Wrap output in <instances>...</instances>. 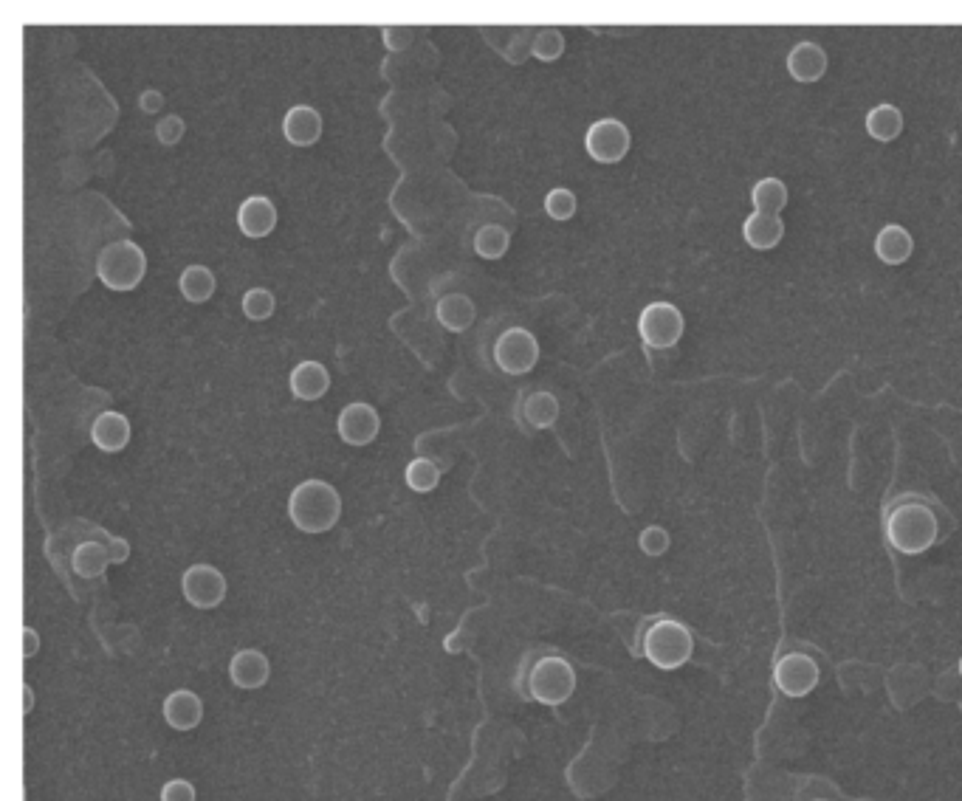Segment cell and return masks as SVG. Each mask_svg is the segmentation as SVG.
I'll return each mask as SVG.
<instances>
[{"label": "cell", "instance_id": "6da1fadb", "mask_svg": "<svg viewBox=\"0 0 962 801\" xmlns=\"http://www.w3.org/2000/svg\"><path fill=\"white\" fill-rule=\"evenodd\" d=\"M884 534L886 542L898 553L920 556L940 539L937 508L917 494H903L886 508Z\"/></svg>", "mask_w": 962, "mask_h": 801}, {"label": "cell", "instance_id": "7a4b0ae2", "mask_svg": "<svg viewBox=\"0 0 962 801\" xmlns=\"http://www.w3.org/2000/svg\"><path fill=\"white\" fill-rule=\"evenodd\" d=\"M342 517V497L325 480H305L288 497V519L302 534H328Z\"/></svg>", "mask_w": 962, "mask_h": 801}, {"label": "cell", "instance_id": "3957f363", "mask_svg": "<svg viewBox=\"0 0 962 801\" xmlns=\"http://www.w3.org/2000/svg\"><path fill=\"white\" fill-rule=\"evenodd\" d=\"M692 652V632L675 618H658L644 629V658L663 672H675L680 666H686Z\"/></svg>", "mask_w": 962, "mask_h": 801}, {"label": "cell", "instance_id": "277c9868", "mask_svg": "<svg viewBox=\"0 0 962 801\" xmlns=\"http://www.w3.org/2000/svg\"><path fill=\"white\" fill-rule=\"evenodd\" d=\"M147 254L133 240H113L96 257V277L111 291H133L144 280Z\"/></svg>", "mask_w": 962, "mask_h": 801}, {"label": "cell", "instance_id": "5b68a950", "mask_svg": "<svg viewBox=\"0 0 962 801\" xmlns=\"http://www.w3.org/2000/svg\"><path fill=\"white\" fill-rule=\"evenodd\" d=\"M528 689H531V697L542 706H562L576 692V672L565 658L548 655V658L537 660V666L531 669Z\"/></svg>", "mask_w": 962, "mask_h": 801}, {"label": "cell", "instance_id": "8992f818", "mask_svg": "<svg viewBox=\"0 0 962 801\" xmlns=\"http://www.w3.org/2000/svg\"><path fill=\"white\" fill-rule=\"evenodd\" d=\"M683 328H686L683 314L672 302H652L638 316V333H641L644 345L655 347V350H669V347L678 345Z\"/></svg>", "mask_w": 962, "mask_h": 801}, {"label": "cell", "instance_id": "52a82bcc", "mask_svg": "<svg viewBox=\"0 0 962 801\" xmlns=\"http://www.w3.org/2000/svg\"><path fill=\"white\" fill-rule=\"evenodd\" d=\"M494 362L508 376H522L531 373L534 364L539 362V342L531 330L508 328L497 336L494 345Z\"/></svg>", "mask_w": 962, "mask_h": 801}, {"label": "cell", "instance_id": "ba28073f", "mask_svg": "<svg viewBox=\"0 0 962 801\" xmlns=\"http://www.w3.org/2000/svg\"><path fill=\"white\" fill-rule=\"evenodd\" d=\"M819 677V663L805 652H790L773 666V683L785 697H807L819 686Z\"/></svg>", "mask_w": 962, "mask_h": 801}, {"label": "cell", "instance_id": "9c48e42d", "mask_svg": "<svg viewBox=\"0 0 962 801\" xmlns=\"http://www.w3.org/2000/svg\"><path fill=\"white\" fill-rule=\"evenodd\" d=\"M630 130L624 122L618 119H599L593 125L587 127V136H584V147L593 161L599 164H616L621 158L630 153Z\"/></svg>", "mask_w": 962, "mask_h": 801}, {"label": "cell", "instance_id": "30bf717a", "mask_svg": "<svg viewBox=\"0 0 962 801\" xmlns=\"http://www.w3.org/2000/svg\"><path fill=\"white\" fill-rule=\"evenodd\" d=\"M226 576L212 565H192L181 576V593L198 610H215L226 598Z\"/></svg>", "mask_w": 962, "mask_h": 801}, {"label": "cell", "instance_id": "8fae6325", "mask_svg": "<svg viewBox=\"0 0 962 801\" xmlns=\"http://www.w3.org/2000/svg\"><path fill=\"white\" fill-rule=\"evenodd\" d=\"M381 429V418L376 409L370 404H362V401H353L347 404L339 418H336V432L339 438L345 440L347 446H367L373 440L379 438Z\"/></svg>", "mask_w": 962, "mask_h": 801}, {"label": "cell", "instance_id": "7c38bea8", "mask_svg": "<svg viewBox=\"0 0 962 801\" xmlns=\"http://www.w3.org/2000/svg\"><path fill=\"white\" fill-rule=\"evenodd\" d=\"M229 677L237 689L243 692H254L263 689L271 677V663L260 649H240L232 663H229Z\"/></svg>", "mask_w": 962, "mask_h": 801}, {"label": "cell", "instance_id": "4fadbf2b", "mask_svg": "<svg viewBox=\"0 0 962 801\" xmlns=\"http://www.w3.org/2000/svg\"><path fill=\"white\" fill-rule=\"evenodd\" d=\"M237 226H240L243 235L252 237V240L269 237L274 232V226H277V209H274V204L266 195H252L237 209Z\"/></svg>", "mask_w": 962, "mask_h": 801}, {"label": "cell", "instance_id": "5bb4252c", "mask_svg": "<svg viewBox=\"0 0 962 801\" xmlns=\"http://www.w3.org/2000/svg\"><path fill=\"white\" fill-rule=\"evenodd\" d=\"M164 720L170 728L187 734L192 728H198L204 720V700L190 689H178V692L167 694L164 700Z\"/></svg>", "mask_w": 962, "mask_h": 801}, {"label": "cell", "instance_id": "9a60e30c", "mask_svg": "<svg viewBox=\"0 0 962 801\" xmlns=\"http://www.w3.org/2000/svg\"><path fill=\"white\" fill-rule=\"evenodd\" d=\"M283 133L294 147H314L322 136V116L311 105H294L285 113Z\"/></svg>", "mask_w": 962, "mask_h": 801}, {"label": "cell", "instance_id": "2e32d148", "mask_svg": "<svg viewBox=\"0 0 962 801\" xmlns=\"http://www.w3.org/2000/svg\"><path fill=\"white\" fill-rule=\"evenodd\" d=\"M91 440H94L96 449L102 452H122L130 440V421H127L122 412H102L96 415L94 424H91Z\"/></svg>", "mask_w": 962, "mask_h": 801}, {"label": "cell", "instance_id": "e0dca14e", "mask_svg": "<svg viewBox=\"0 0 962 801\" xmlns=\"http://www.w3.org/2000/svg\"><path fill=\"white\" fill-rule=\"evenodd\" d=\"M288 384H291V393L300 401H319L331 387V373L325 370V364L300 362L291 370Z\"/></svg>", "mask_w": 962, "mask_h": 801}, {"label": "cell", "instance_id": "ac0fdd59", "mask_svg": "<svg viewBox=\"0 0 962 801\" xmlns=\"http://www.w3.org/2000/svg\"><path fill=\"white\" fill-rule=\"evenodd\" d=\"M788 71L796 82H816L827 71V54L819 43H799L788 54Z\"/></svg>", "mask_w": 962, "mask_h": 801}, {"label": "cell", "instance_id": "d6986e66", "mask_svg": "<svg viewBox=\"0 0 962 801\" xmlns=\"http://www.w3.org/2000/svg\"><path fill=\"white\" fill-rule=\"evenodd\" d=\"M915 252V237L909 235L903 226L892 223V226H884L878 237H875V254L884 260L886 266H900L906 263L909 257Z\"/></svg>", "mask_w": 962, "mask_h": 801}, {"label": "cell", "instance_id": "ffe728a7", "mask_svg": "<svg viewBox=\"0 0 962 801\" xmlns=\"http://www.w3.org/2000/svg\"><path fill=\"white\" fill-rule=\"evenodd\" d=\"M785 235V226L782 220L776 215H748V220L742 223V237L751 249H759V252H768L773 246H779V240Z\"/></svg>", "mask_w": 962, "mask_h": 801}, {"label": "cell", "instance_id": "44dd1931", "mask_svg": "<svg viewBox=\"0 0 962 801\" xmlns=\"http://www.w3.org/2000/svg\"><path fill=\"white\" fill-rule=\"evenodd\" d=\"M438 322L443 328L452 330V333H463L474 325V302L466 294H446V297L438 299Z\"/></svg>", "mask_w": 962, "mask_h": 801}, {"label": "cell", "instance_id": "7402d4cb", "mask_svg": "<svg viewBox=\"0 0 962 801\" xmlns=\"http://www.w3.org/2000/svg\"><path fill=\"white\" fill-rule=\"evenodd\" d=\"M900 130H903V116H900V110L895 105L884 102V105H875L867 113V133L872 139L892 142V139H898Z\"/></svg>", "mask_w": 962, "mask_h": 801}, {"label": "cell", "instance_id": "603a6c76", "mask_svg": "<svg viewBox=\"0 0 962 801\" xmlns=\"http://www.w3.org/2000/svg\"><path fill=\"white\" fill-rule=\"evenodd\" d=\"M751 201H754V212L779 218V212L788 204V187L779 178H762L757 187L751 189Z\"/></svg>", "mask_w": 962, "mask_h": 801}, {"label": "cell", "instance_id": "cb8c5ba5", "mask_svg": "<svg viewBox=\"0 0 962 801\" xmlns=\"http://www.w3.org/2000/svg\"><path fill=\"white\" fill-rule=\"evenodd\" d=\"M178 288H181V294H184L187 302L201 305V302H206L215 294V274L206 266H187L181 271Z\"/></svg>", "mask_w": 962, "mask_h": 801}, {"label": "cell", "instance_id": "d4e9b609", "mask_svg": "<svg viewBox=\"0 0 962 801\" xmlns=\"http://www.w3.org/2000/svg\"><path fill=\"white\" fill-rule=\"evenodd\" d=\"M559 415V404L551 393H531L522 401V418L531 429H548Z\"/></svg>", "mask_w": 962, "mask_h": 801}, {"label": "cell", "instance_id": "484cf974", "mask_svg": "<svg viewBox=\"0 0 962 801\" xmlns=\"http://www.w3.org/2000/svg\"><path fill=\"white\" fill-rule=\"evenodd\" d=\"M508 243H511V237L497 223H486L474 232V252L483 260H500L508 252Z\"/></svg>", "mask_w": 962, "mask_h": 801}, {"label": "cell", "instance_id": "4316f807", "mask_svg": "<svg viewBox=\"0 0 962 801\" xmlns=\"http://www.w3.org/2000/svg\"><path fill=\"white\" fill-rule=\"evenodd\" d=\"M404 480H407V486H410L412 491L426 494V491H435V488H438V483H441V469H438L432 460H426V457H415L410 466H407V472H404Z\"/></svg>", "mask_w": 962, "mask_h": 801}, {"label": "cell", "instance_id": "83f0119b", "mask_svg": "<svg viewBox=\"0 0 962 801\" xmlns=\"http://www.w3.org/2000/svg\"><path fill=\"white\" fill-rule=\"evenodd\" d=\"M105 565H108V556H105V550L99 548V545L85 542V545H79L77 553H74V567H77L79 576H88V579L99 576V573L105 570Z\"/></svg>", "mask_w": 962, "mask_h": 801}, {"label": "cell", "instance_id": "f1b7e54d", "mask_svg": "<svg viewBox=\"0 0 962 801\" xmlns=\"http://www.w3.org/2000/svg\"><path fill=\"white\" fill-rule=\"evenodd\" d=\"M562 51H565V37L556 32V29H542V32H537V37H534V43H531V54H534L537 60H542V63L559 60Z\"/></svg>", "mask_w": 962, "mask_h": 801}, {"label": "cell", "instance_id": "f546056e", "mask_svg": "<svg viewBox=\"0 0 962 801\" xmlns=\"http://www.w3.org/2000/svg\"><path fill=\"white\" fill-rule=\"evenodd\" d=\"M243 314L254 319V322L269 319V316L274 314V297H271V291H266V288L246 291V294H243Z\"/></svg>", "mask_w": 962, "mask_h": 801}, {"label": "cell", "instance_id": "4dcf8cb0", "mask_svg": "<svg viewBox=\"0 0 962 801\" xmlns=\"http://www.w3.org/2000/svg\"><path fill=\"white\" fill-rule=\"evenodd\" d=\"M545 212H548L553 220H570L576 215V195L565 187L551 189V192L545 195Z\"/></svg>", "mask_w": 962, "mask_h": 801}, {"label": "cell", "instance_id": "1f68e13d", "mask_svg": "<svg viewBox=\"0 0 962 801\" xmlns=\"http://www.w3.org/2000/svg\"><path fill=\"white\" fill-rule=\"evenodd\" d=\"M666 548H669V534L658 525H652L641 534V550L649 553V556H661V553H666Z\"/></svg>", "mask_w": 962, "mask_h": 801}, {"label": "cell", "instance_id": "d6a6232c", "mask_svg": "<svg viewBox=\"0 0 962 801\" xmlns=\"http://www.w3.org/2000/svg\"><path fill=\"white\" fill-rule=\"evenodd\" d=\"M161 801H195V787L187 779H170L161 787Z\"/></svg>", "mask_w": 962, "mask_h": 801}, {"label": "cell", "instance_id": "836d02e7", "mask_svg": "<svg viewBox=\"0 0 962 801\" xmlns=\"http://www.w3.org/2000/svg\"><path fill=\"white\" fill-rule=\"evenodd\" d=\"M181 133H184V122H181V119H175V116L164 119V122L158 125V139H161L164 144H175L178 139H181Z\"/></svg>", "mask_w": 962, "mask_h": 801}, {"label": "cell", "instance_id": "e575fe53", "mask_svg": "<svg viewBox=\"0 0 962 801\" xmlns=\"http://www.w3.org/2000/svg\"><path fill=\"white\" fill-rule=\"evenodd\" d=\"M34 652H37V632H34L32 627H26V658H32Z\"/></svg>", "mask_w": 962, "mask_h": 801}, {"label": "cell", "instance_id": "d590c367", "mask_svg": "<svg viewBox=\"0 0 962 801\" xmlns=\"http://www.w3.org/2000/svg\"><path fill=\"white\" fill-rule=\"evenodd\" d=\"M960 675H962V660H960Z\"/></svg>", "mask_w": 962, "mask_h": 801}]
</instances>
